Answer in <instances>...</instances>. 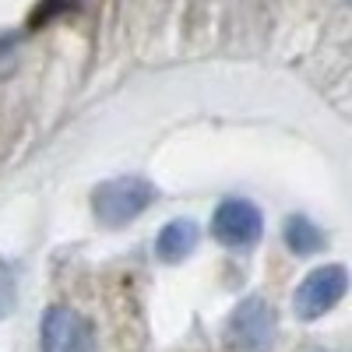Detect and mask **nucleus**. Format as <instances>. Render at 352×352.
<instances>
[{
  "label": "nucleus",
  "mask_w": 352,
  "mask_h": 352,
  "mask_svg": "<svg viewBox=\"0 0 352 352\" xmlns=\"http://www.w3.org/2000/svg\"><path fill=\"white\" fill-rule=\"evenodd\" d=\"M285 247L292 254H300V257L317 254L320 247H324V232H320L307 215H289L285 219Z\"/></svg>",
  "instance_id": "nucleus-7"
},
{
  "label": "nucleus",
  "mask_w": 352,
  "mask_h": 352,
  "mask_svg": "<svg viewBox=\"0 0 352 352\" xmlns=\"http://www.w3.org/2000/svg\"><path fill=\"white\" fill-rule=\"evenodd\" d=\"M197 240H201L197 222H190V219H176V222H169V226L159 232L155 254H159L162 261H184L187 254H194Z\"/></svg>",
  "instance_id": "nucleus-6"
},
{
  "label": "nucleus",
  "mask_w": 352,
  "mask_h": 352,
  "mask_svg": "<svg viewBox=\"0 0 352 352\" xmlns=\"http://www.w3.org/2000/svg\"><path fill=\"white\" fill-rule=\"evenodd\" d=\"M155 201V187L144 176H116L92 190V208L102 226H127Z\"/></svg>",
  "instance_id": "nucleus-1"
},
{
  "label": "nucleus",
  "mask_w": 352,
  "mask_h": 352,
  "mask_svg": "<svg viewBox=\"0 0 352 352\" xmlns=\"http://www.w3.org/2000/svg\"><path fill=\"white\" fill-rule=\"evenodd\" d=\"M39 345L43 352H99L92 324L67 307L46 310L43 324H39Z\"/></svg>",
  "instance_id": "nucleus-4"
},
{
  "label": "nucleus",
  "mask_w": 352,
  "mask_h": 352,
  "mask_svg": "<svg viewBox=\"0 0 352 352\" xmlns=\"http://www.w3.org/2000/svg\"><path fill=\"white\" fill-rule=\"evenodd\" d=\"M275 342V310L261 296H247L229 314L226 345L229 352H268Z\"/></svg>",
  "instance_id": "nucleus-2"
},
{
  "label": "nucleus",
  "mask_w": 352,
  "mask_h": 352,
  "mask_svg": "<svg viewBox=\"0 0 352 352\" xmlns=\"http://www.w3.org/2000/svg\"><path fill=\"white\" fill-rule=\"evenodd\" d=\"M261 212L250 201H222L212 215V232L226 247H250L261 240Z\"/></svg>",
  "instance_id": "nucleus-5"
},
{
  "label": "nucleus",
  "mask_w": 352,
  "mask_h": 352,
  "mask_svg": "<svg viewBox=\"0 0 352 352\" xmlns=\"http://www.w3.org/2000/svg\"><path fill=\"white\" fill-rule=\"evenodd\" d=\"M345 289H349V272L342 268V264L314 268L300 282L296 296H292V310H296V317H303V320H317V317H324L328 310H335L342 303Z\"/></svg>",
  "instance_id": "nucleus-3"
}]
</instances>
